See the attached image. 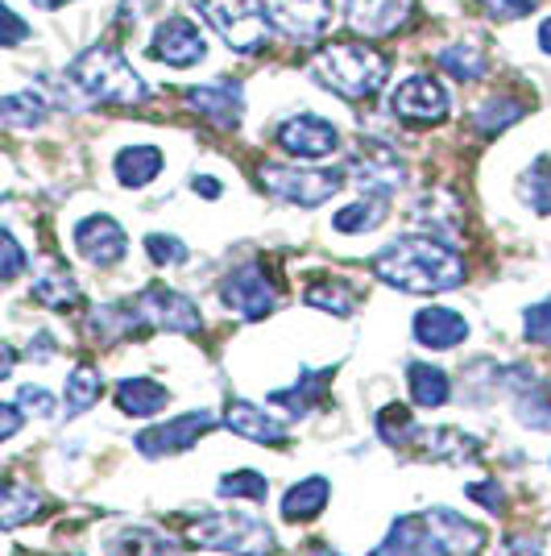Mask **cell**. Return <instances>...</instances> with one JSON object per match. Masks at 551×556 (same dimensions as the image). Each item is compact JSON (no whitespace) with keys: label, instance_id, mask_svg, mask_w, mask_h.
<instances>
[{"label":"cell","instance_id":"22","mask_svg":"<svg viewBox=\"0 0 551 556\" xmlns=\"http://www.w3.org/2000/svg\"><path fill=\"white\" fill-rule=\"evenodd\" d=\"M166 403H170V391L154 378H120L116 382V412H125V416H158Z\"/></svg>","mask_w":551,"mask_h":556},{"label":"cell","instance_id":"37","mask_svg":"<svg viewBox=\"0 0 551 556\" xmlns=\"http://www.w3.org/2000/svg\"><path fill=\"white\" fill-rule=\"evenodd\" d=\"M518 187H523V200H527L530 208L551 216V163H535Z\"/></svg>","mask_w":551,"mask_h":556},{"label":"cell","instance_id":"27","mask_svg":"<svg viewBox=\"0 0 551 556\" xmlns=\"http://www.w3.org/2000/svg\"><path fill=\"white\" fill-rule=\"evenodd\" d=\"M38 515H42V494L38 490L22 486V482H0V532L22 528Z\"/></svg>","mask_w":551,"mask_h":556},{"label":"cell","instance_id":"13","mask_svg":"<svg viewBox=\"0 0 551 556\" xmlns=\"http://www.w3.org/2000/svg\"><path fill=\"white\" fill-rule=\"evenodd\" d=\"M145 54H150L154 63H166V67H191V63H204L207 42H204V34L195 29V22L170 17V22H162L158 29H154Z\"/></svg>","mask_w":551,"mask_h":556},{"label":"cell","instance_id":"42","mask_svg":"<svg viewBox=\"0 0 551 556\" xmlns=\"http://www.w3.org/2000/svg\"><path fill=\"white\" fill-rule=\"evenodd\" d=\"M543 0H482V9L489 17H498V22H514V17H527L535 13Z\"/></svg>","mask_w":551,"mask_h":556},{"label":"cell","instance_id":"44","mask_svg":"<svg viewBox=\"0 0 551 556\" xmlns=\"http://www.w3.org/2000/svg\"><path fill=\"white\" fill-rule=\"evenodd\" d=\"M17 407L34 412V416H54V394L42 391V387H22L17 391Z\"/></svg>","mask_w":551,"mask_h":556},{"label":"cell","instance_id":"28","mask_svg":"<svg viewBox=\"0 0 551 556\" xmlns=\"http://www.w3.org/2000/svg\"><path fill=\"white\" fill-rule=\"evenodd\" d=\"M34 300L47 303L50 312H67V307H75V303L84 300V291H79V282L63 266H47L38 275V282H34Z\"/></svg>","mask_w":551,"mask_h":556},{"label":"cell","instance_id":"48","mask_svg":"<svg viewBox=\"0 0 551 556\" xmlns=\"http://www.w3.org/2000/svg\"><path fill=\"white\" fill-rule=\"evenodd\" d=\"M191 187H195L204 200H220V191H225V187L216 184V179H207V175H195V179H191Z\"/></svg>","mask_w":551,"mask_h":556},{"label":"cell","instance_id":"10","mask_svg":"<svg viewBox=\"0 0 551 556\" xmlns=\"http://www.w3.org/2000/svg\"><path fill=\"white\" fill-rule=\"evenodd\" d=\"M220 303L232 307L236 316H245V320H266L270 312H274L278 303V291L274 282L261 275V266H236L225 282H220Z\"/></svg>","mask_w":551,"mask_h":556},{"label":"cell","instance_id":"23","mask_svg":"<svg viewBox=\"0 0 551 556\" xmlns=\"http://www.w3.org/2000/svg\"><path fill=\"white\" fill-rule=\"evenodd\" d=\"M328 494H332V486H328V478H303V482H295V486L282 494V519L286 523H307V519H316L323 507H328Z\"/></svg>","mask_w":551,"mask_h":556},{"label":"cell","instance_id":"18","mask_svg":"<svg viewBox=\"0 0 551 556\" xmlns=\"http://www.w3.org/2000/svg\"><path fill=\"white\" fill-rule=\"evenodd\" d=\"M411 444L419 457H427V462H452V465L473 462L482 453V441L469 437V432H457V428H414Z\"/></svg>","mask_w":551,"mask_h":556},{"label":"cell","instance_id":"15","mask_svg":"<svg viewBox=\"0 0 551 556\" xmlns=\"http://www.w3.org/2000/svg\"><path fill=\"white\" fill-rule=\"evenodd\" d=\"M75 250H79V257H88L92 266H116L125 257V250H129V241H125V229L116 225L113 216L95 212V216L75 225Z\"/></svg>","mask_w":551,"mask_h":556},{"label":"cell","instance_id":"25","mask_svg":"<svg viewBox=\"0 0 551 556\" xmlns=\"http://www.w3.org/2000/svg\"><path fill=\"white\" fill-rule=\"evenodd\" d=\"M323 391H328V370H303L299 382L286 387V391H274L270 394V403H274V407H286L291 419H303L320 407Z\"/></svg>","mask_w":551,"mask_h":556},{"label":"cell","instance_id":"6","mask_svg":"<svg viewBox=\"0 0 551 556\" xmlns=\"http://www.w3.org/2000/svg\"><path fill=\"white\" fill-rule=\"evenodd\" d=\"M257 184L274 200L299 204V208H320L323 200H332L345 187V170H303V166L266 163L257 170Z\"/></svg>","mask_w":551,"mask_h":556},{"label":"cell","instance_id":"35","mask_svg":"<svg viewBox=\"0 0 551 556\" xmlns=\"http://www.w3.org/2000/svg\"><path fill=\"white\" fill-rule=\"evenodd\" d=\"M104 391L100 374L92 366H75L67 378V416H84L88 407H95V399Z\"/></svg>","mask_w":551,"mask_h":556},{"label":"cell","instance_id":"30","mask_svg":"<svg viewBox=\"0 0 551 556\" xmlns=\"http://www.w3.org/2000/svg\"><path fill=\"white\" fill-rule=\"evenodd\" d=\"M411 399L419 407H444L452 399V378L439 370V366H411Z\"/></svg>","mask_w":551,"mask_h":556},{"label":"cell","instance_id":"47","mask_svg":"<svg viewBox=\"0 0 551 556\" xmlns=\"http://www.w3.org/2000/svg\"><path fill=\"white\" fill-rule=\"evenodd\" d=\"M29 357H34V362L54 357V337H50V332H38V337H34V349H29Z\"/></svg>","mask_w":551,"mask_h":556},{"label":"cell","instance_id":"3","mask_svg":"<svg viewBox=\"0 0 551 556\" xmlns=\"http://www.w3.org/2000/svg\"><path fill=\"white\" fill-rule=\"evenodd\" d=\"M311 75L320 79L328 92L345 96V100H369V96L382 92V84L390 75V63H386V54H377L369 42L341 38V42H328L316 54Z\"/></svg>","mask_w":551,"mask_h":556},{"label":"cell","instance_id":"1","mask_svg":"<svg viewBox=\"0 0 551 556\" xmlns=\"http://www.w3.org/2000/svg\"><path fill=\"white\" fill-rule=\"evenodd\" d=\"M377 278L407 295H439L464 282V257L436 237H398L373 257Z\"/></svg>","mask_w":551,"mask_h":556},{"label":"cell","instance_id":"11","mask_svg":"<svg viewBox=\"0 0 551 556\" xmlns=\"http://www.w3.org/2000/svg\"><path fill=\"white\" fill-rule=\"evenodd\" d=\"M278 146L295 159H328L341 150V134L332 121H323L316 113H299L278 125Z\"/></svg>","mask_w":551,"mask_h":556},{"label":"cell","instance_id":"16","mask_svg":"<svg viewBox=\"0 0 551 556\" xmlns=\"http://www.w3.org/2000/svg\"><path fill=\"white\" fill-rule=\"evenodd\" d=\"M348 175H353V184L366 187L369 195H390L394 187H402L407 179V166L394 159L386 146H361V154L357 159H348Z\"/></svg>","mask_w":551,"mask_h":556},{"label":"cell","instance_id":"49","mask_svg":"<svg viewBox=\"0 0 551 556\" xmlns=\"http://www.w3.org/2000/svg\"><path fill=\"white\" fill-rule=\"evenodd\" d=\"M13 366H17V349L4 345V341H0V382H4L9 374H13Z\"/></svg>","mask_w":551,"mask_h":556},{"label":"cell","instance_id":"39","mask_svg":"<svg viewBox=\"0 0 551 556\" xmlns=\"http://www.w3.org/2000/svg\"><path fill=\"white\" fill-rule=\"evenodd\" d=\"M145 254H150L154 266H179L187 257V245L179 237H170V232H150L145 237Z\"/></svg>","mask_w":551,"mask_h":556},{"label":"cell","instance_id":"8","mask_svg":"<svg viewBox=\"0 0 551 556\" xmlns=\"http://www.w3.org/2000/svg\"><path fill=\"white\" fill-rule=\"evenodd\" d=\"M133 316H138L141 328H162V332H183V337H195L204 320H200V307L170 291V287H145L138 300L129 303Z\"/></svg>","mask_w":551,"mask_h":556},{"label":"cell","instance_id":"31","mask_svg":"<svg viewBox=\"0 0 551 556\" xmlns=\"http://www.w3.org/2000/svg\"><path fill=\"white\" fill-rule=\"evenodd\" d=\"M47 100L34 92H17L0 100V125H9V129H38L47 121Z\"/></svg>","mask_w":551,"mask_h":556},{"label":"cell","instance_id":"36","mask_svg":"<svg viewBox=\"0 0 551 556\" xmlns=\"http://www.w3.org/2000/svg\"><path fill=\"white\" fill-rule=\"evenodd\" d=\"M216 494H220V498H249V503H261V498L270 494V482H266L257 469H236V473L216 482Z\"/></svg>","mask_w":551,"mask_h":556},{"label":"cell","instance_id":"29","mask_svg":"<svg viewBox=\"0 0 551 556\" xmlns=\"http://www.w3.org/2000/svg\"><path fill=\"white\" fill-rule=\"evenodd\" d=\"M386 208H390L386 195H366V200L345 204V208L332 216V225H336V232H369L386 220Z\"/></svg>","mask_w":551,"mask_h":556},{"label":"cell","instance_id":"33","mask_svg":"<svg viewBox=\"0 0 551 556\" xmlns=\"http://www.w3.org/2000/svg\"><path fill=\"white\" fill-rule=\"evenodd\" d=\"M307 303L311 307H320V312H332V316H353V287L341 282V278H323V282H311L307 287Z\"/></svg>","mask_w":551,"mask_h":556},{"label":"cell","instance_id":"19","mask_svg":"<svg viewBox=\"0 0 551 556\" xmlns=\"http://www.w3.org/2000/svg\"><path fill=\"white\" fill-rule=\"evenodd\" d=\"M225 424H229L236 437H245L253 444H266V448H278V444L291 441L286 424H278L274 416H266L261 407H253L245 399H232L229 407H225Z\"/></svg>","mask_w":551,"mask_h":556},{"label":"cell","instance_id":"43","mask_svg":"<svg viewBox=\"0 0 551 556\" xmlns=\"http://www.w3.org/2000/svg\"><path fill=\"white\" fill-rule=\"evenodd\" d=\"M25 38H29V25L0 0V47H22Z\"/></svg>","mask_w":551,"mask_h":556},{"label":"cell","instance_id":"26","mask_svg":"<svg viewBox=\"0 0 551 556\" xmlns=\"http://www.w3.org/2000/svg\"><path fill=\"white\" fill-rule=\"evenodd\" d=\"M104 556H179V544L150 528H125V532L108 535Z\"/></svg>","mask_w":551,"mask_h":556},{"label":"cell","instance_id":"32","mask_svg":"<svg viewBox=\"0 0 551 556\" xmlns=\"http://www.w3.org/2000/svg\"><path fill=\"white\" fill-rule=\"evenodd\" d=\"M518 116H523V104H518L514 96H494V100L477 104V113H473V125H477V134L494 138V134H502L505 125H514Z\"/></svg>","mask_w":551,"mask_h":556},{"label":"cell","instance_id":"24","mask_svg":"<svg viewBox=\"0 0 551 556\" xmlns=\"http://www.w3.org/2000/svg\"><path fill=\"white\" fill-rule=\"evenodd\" d=\"M116 184L120 187H145L158 179L162 170V150L158 146H125L120 154H116Z\"/></svg>","mask_w":551,"mask_h":556},{"label":"cell","instance_id":"2","mask_svg":"<svg viewBox=\"0 0 551 556\" xmlns=\"http://www.w3.org/2000/svg\"><path fill=\"white\" fill-rule=\"evenodd\" d=\"M485 548V528L469 523L457 510H423L394 519L390 535L373 556H477Z\"/></svg>","mask_w":551,"mask_h":556},{"label":"cell","instance_id":"9","mask_svg":"<svg viewBox=\"0 0 551 556\" xmlns=\"http://www.w3.org/2000/svg\"><path fill=\"white\" fill-rule=\"evenodd\" d=\"M261 17L295 42H316L332 25V0H261Z\"/></svg>","mask_w":551,"mask_h":556},{"label":"cell","instance_id":"53","mask_svg":"<svg viewBox=\"0 0 551 556\" xmlns=\"http://www.w3.org/2000/svg\"><path fill=\"white\" fill-rule=\"evenodd\" d=\"M311 556H341V553H332V548H320V544H311Z\"/></svg>","mask_w":551,"mask_h":556},{"label":"cell","instance_id":"46","mask_svg":"<svg viewBox=\"0 0 551 556\" xmlns=\"http://www.w3.org/2000/svg\"><path fill=\"white\" fill-rule=\"evenodd\" d=\"M22 407H9V403H0V441H9V437H17L22 432Z\"/></svg>","mask_w":551,"mask_h":556},{"label":"cell","instance_id":"38","mask_svg":"<svg viewBox=\"0 0 551 556\" xmlns=\"http://www.w3.org/2000/svg\"><path fill=\"white\" fill-rule=\"evenodd\" d=\"M377 432H382L386 444H407L414 432L411 412H407V407H386V412H377Z\"/></svg>","mask_w":551,"mask_h":556},{"label":"cell","instance_id":"34","mask_svg":"<svg viewBox=\"0 0 551 556\" xmlns=\"http://www.w3.org/2000/svg\"><path fill=\"white\" fill-rule=\"evenodd\" d=\"M439 67L448 71L452 79H460V84H473V79L485 75V54L477 47H469V42H457V47L439 50Z\"/></svg>","mask_w":551,"mask_h":556},{"label":"cell","instance_id":"21","mask_svg":"<svg viewBox=\"0 0 551 556\" xmlns=\"http://www.w3.org/2000/svg\"><path fill=\"white\" fill-rule=\"evenodd\" d=\"M183 100L200 116H207L212 125H220V129H232V125L241 121V92H236L232 84H212V88H187Z\"/></svg>","mask_w":551,"mask_h":556},{"label":"cell","instance_id":"40","mask_svg":"<svg viewBox=\"0 0 551 556\" xmlns=\"http://www.w3.org/2000/svg\"><path fill=\"white\" fill-rule=\"evenodd\" d=\"M523 337L530 345H548L551 341V300L548 303H535L523 312Z\"/></svg>","mask_w":551,"mask_h":556},{"label":"cell","instance_id":"5","mask_svg":"<svg viewBox=\"0 0 551 556\" xmlns=\"http://www.w3.org/2000/svg\"><path fill=\"white\" fill-rule=\"evenodd\" d=\"M187 544H195V548H216V553H232V556H274V548H278L274 532H270L257 515H241V510L200 515V519L187 528Z\"/></svg>","mask_w":551,"mask_h":556},{"label":"cell","instance_id":"41","mask_svg":"<svg viewBox=\"0 0 551 556\" xmlns=\"http://www.w3.org/2000/svg\"><path fill=\"white\" fill-rule=\"evenodd\" d=\"M22 270H25L22 241H17L9 229H0V282H4V278H17Z\"/></svg>","mask_w":551,"mask_h":556},{"label":"cell","instance_id":"17","mask_svg":"<svg viewBox=\"0 0 551 556\" xmlns=\"http://www.w3.org/2000/svg\"><path fill=\"white\" fill-rule=\"evenodd\" d=\"M414 13V0H348V25L366 38L398 34Z\"/></svg>","mask_w":551,"mask_h":556},{"label":"cell","instance_id":"7","mask_svg":"<svg viewBox=\"0 0 551 556\" xmlns=\"http://www.w3.org/2000/svg\"><path fill=\"white\" fill-rule=\"evenodd\" d=\"M191 4L204 13L212 29H220V38L232 50L253 54V50L266 47L270 22L261 17V4H253V0H191Z\"/></svg>","mask_w":551,"mask_h":556},{"label":"cell","instance_id":"4","mask_svg":"<svg viewBox=\"0 0 551 556\" xmlns=\"http://www.w3.org/2000/svg\"><path fill=\"white\" fill-rule=\"evenodd\" d=\"M71 79L75 88L92 100H104V104H141L150 100V84L141 79L138 71L125 63V54L108 42L84 50L75 63H71Z\"/></svg>","mask_w":551,"mask_h":556},{"label":"cell","instance_id":"20","mask_svg":"<svg viewBox=\"0 0 551 556\" xmlns=\"http://www.w3.org/2000/svg\"><path fill=\"white\" fill-rule=\"evenodd\" d=\"M411 332L414 341L427 349H457L469 337V320L452 307H423V312H414Z\"/></svg>","mask_w":551,"mask_h":556},{"label":"cell","instance_id":"14","mask_svg":"<svg viewBox=\"0 0 551 556\" xmlns=\"http://www.w3.org/2000/svg\"><path fill=\"white\" fill-rule=\"evenodd\" d=\"M394 116H402V121H411V125H436L448 116V92H444V84L432 79V75H411L390 100Z\"/></svg>","mask_w":551,"mask_h":556},{"label":"cell","instance_id":"51","mask_svg":"<svg viewBox=\"0 0 551 556\" xmlns=\"http://www.w3.org/2000/svg\"><path fill=\"white\" fill-rule=\"evenodd\" d=\"M539 50H543V54H551V17L539 25Z\"/></svg>","mask_w":551,"mask_h":556},{"label":"cell","instance_id":"12","mask_svg":"<svg viewBox=\"0 0 551 556\" xmlns=\"http://www.w3.org/2000/svg\"><path fill=\"white\" fill-rule=\"evenodd\" d=\"M216 428V416L212 412H187V416H175L170 424H158V428H145L138 437V453L141 457H175L191 444L200 441L204 432Z\"/></svg>","mask_w":551,"mask_h":556},{"label":"cell","instance_id":"50","mask_svg":"<svg viewBox=\"0 0 551 556\" xmlns=\"http://www.w3.org/2000/svg\"><path fill=\"white\" fill-rule=\"evenodd\" d=\"M498 556H539V548H535V544H523V540H514V544H505Z\"/></svg>","mask_w":551,"mask_h":556},{"label":"cell","instance_id":"52","mask_svg":"<svg viewBox=\"0 0 551 556\" xmlns=\"http://www.w3.org/2000/svg\"><path fill=\"white\" fill-rule=\"evenodd\" d=\"M34 4H38V9H63L67 0H34Z\"/></svg>","mask_w":551,"mask_h":556},{"label":"cell","instance_id":"45","mask_svg":"<svg viewBox=\"0 0 551 556\" xmlns=\"http://www.w3.org/2000/svg\"><path fill=\"white\" fill-rule=\"evenodd\" d=\"M469 498L482 503L485 510L505 507V490H502V482H494V478H489V482H473V486H469Z\"/></svg>","mask_w":551,"mask_h":556}]
</instances>
